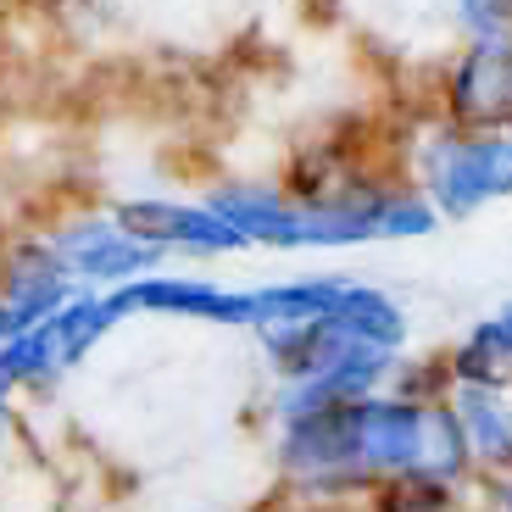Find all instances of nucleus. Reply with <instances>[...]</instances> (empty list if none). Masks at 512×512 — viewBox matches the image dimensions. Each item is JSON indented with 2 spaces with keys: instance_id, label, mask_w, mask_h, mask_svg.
Segmentation results:
<instances>
[{
  "instance_id": "1",
  "label": "nucleus",
  "mask_w": 512,
  "mask_h": 512,
  "mask_svg": "<svg viewBox=\"0 0 512 512\" xmlns=\"http://www.w3.org/2000/svg\"><path fill=\"white\" fill-rule=\"evenodd\" d=\"M407 173L446 223L479 218L485 206L512 201V128H462L429 117L412 128Z\"/></svg>"
},
{
  "instance_id": "2",
  "label": "nucleus",
  "mask_w": 512,
  "mask_h": 512,
  "mask_svg": "<svg viewBox=\"0 0 512 512\" xmlns=\"http://www.w3.org/2000/svg\"><path fill=\"white\" fill-rule=\"evenodd\" d=\"M435 117L462 128H512V51L468 45L435 73Z\"/></svg>"
},
{
  "instance_id": "3",
  "label": "nucleus",
  "mask_w": 512,
  "mask_h": 512,
  "mask_svg": "<svg viewBox=\"0 0 512 512\" xmlns=\"http://www.w3.org/2000/svg\"><path fill=\"white\" fill-rule=\"evenodd\" d=\"M423 407L429 401L401 396V390H373V396L346 401L351 412V474L368 479H390V474H412L418 468V446H423Z\"/></svg>"
},
{
  "instance_id": "4",
  "label": "nucleus",
  "mask_w": 512,
  "mask_h": 512,
  "mask_svg": "<svg viewBox=\"0 0 512 512\" xmlns=\"http://www.w3.org/2000/svg\"><path fill=\"white\" fill-rule=\"evenodd\" d=\"M117 318H134V312H156V318H195V323H240L251 329L256 318V295L251 290H229V284L195 279V273H140L128 284L106 290Z\"/></svg>"
},
{
  "instance_id": "5",
  "label": "nucleus",
  "mask_w": 512,
  "mask_h": 512,
  "mask_svg": "<svg viewBox=\"0 0 512 512\" xmlns=\"http://www.w3.org/2000/svg\"><path fill=\"white\" fill-rule=\"evenodd\" d=\"M128 234L162 245V251H190V256H240L251 251L240 229L223 218L218 206H190V201H123L112 212Z\"/></svg>"
},
{
  "instance_id": "6",
  "label": "nucleus",
  "mask_w": 512,
  "mask_h": 512,
  "mask_svg": "<svg viewBox=\"0 0 512 512\" xmlns=\"http://www.w3.org/2000/svg\"><path fill=\"white\" fill-rule=\"evenodd\" d=\"M56 256L67 262L78 284H95V290H112V284H128L140 279V273H156L162 268V245L140 240V234H128L117 218L106 223H84V229H67L56 234Z\"/></svg>"
},
{
  "instance_id": "7",
  "label": "nucleus",
  "mask_w": 512,
  "mask_h": 512,
  "mask_svg": "<svg viewBox=\"0 0 512 512\" xmlns=\"http://www.w3.org/2000/svg\"><path fill=\"white\" fill-rule=\"evenodd\" d=\"M474 474H512V384H451Z\"/></svg>"
},
{
  "instance_id": "8",
  "label": "nucleus",
  "mask_w": 512,
  "mask_h": 512,
  "mask_svg": "<svg viewBox=\"0 0 512 512\" xmlns=\"http://www.w3.org/2000/svg\"><path fill=\"white\" fill-rule=\"evenodd\" d=\"M112 323H117V312H112V301H106V295H95V290L67 295L51 318L34 323V340H39V362H45V373L84 362V357H90V346L101 340L106 329H112Z\"/></svg>"
},
{
  "instance_id": "9",
  "label": "nucleus",
  "mask_w": 512,
  "mask_h": 512,
  "mask_svg": "<svg viewBox=\"0 0 512 512\" xmlns=\"http://www.w3.org/2000/svg\"><path fill=\"white\" fill-rule=\"evenodd\" d=\"M329 323L346 334V340H357V346H379V351H407V340H412L407 307H401L390 290L368 284V279H346V290H340V301H334Z\"/></svg>"
},
{
  "instance_id": "10",
  "label": "nucleus",
  "mask_w": 512,
  "mask_h": 512,
  "mask_svg": "<svg viewBox=\"0 0 512 512\" xmlns=\"http://www.w3.org/2000/svg\"><path fill=\"white\" fill-rule=\"evenodd\" d=\"M474 479H440V474H390L384 479L379 512H468Z\"/></svg>"
},
{
  "instance_id": "11",
  "label": "nucleus",
  "mask_w": 512,
  "mask_h": 512,
  "mask_svg": "<svg viewBox=\"0 0 512 512\" xmlns=\"http://www.w3.org/2000/svg\"><path fill=\"white\" fill-rule=\"evenodd\" d=\"M457 39L468 45H501L512 51V0H451Z\"/></svg>"
},
{
  "instance_id": "12",
  "label": "nucleus",
  "mask_w": 512,
  "mask_h": 512,
  "mask_svg": "<svg viewBox=\"0 0 512 512\" xmlns=\"http://www.w3.org/2000/svg\"><path fill=\"white\" fill-rule=\"evenodd\" d=\"M468 512H512V474H474Z\"/></svg>"
},
{
  "instance_id": "13",
  "label": "nucleus",
  "mask_w": 512,
  "mask_h": 512,
  "mask_svg": "<svg viewBox=\"0 0 512 512\" xmlns=\"http://www.w3.org/2000/svg\"><path fill=\"white\" fill-rule=\"evenodd\" d=\"M307 6H312V12H323V17H334L340 6H346V0H307Z\"/></svg>"
}]
</instances>
